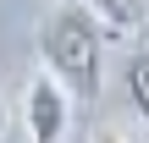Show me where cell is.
Returning a JSON list of instances; mask_svg holds the SVG:
<instances>
[{
  "mask_svg": "<svg viewBox=\"0 0 149 143\" xmlns=\"http://www.w3.org/2000/svg\"><path fill=\"white\" fill-rule=\"evenodd\" d=\"M33 44H39V66L72 94V105H94V99L105 94V44H111V39H105V28L88 17L83 0L55 6V11L39 22Z\"/></svg>",
  "mask_w": 149,
  "mask_h": 143,
  "instance_id": "1",
  "label": "cell"
},
{
  "mask_svg": "<svg viewBox=\"0 0 149 143\" xmlns=\"http://www.w3.org/2000/svg\"><path fill=\"white\" fill-rule=\"evenodd\" d=\"M72 94L39 66L33 77H28V94H22V132H28V143H66V132H72Z\"/></svg>",
  "mask_w": 149,
  "mask_h": 143,
  "instance_id": "2",
  "label": "cell"
},
{
  "mask_svg": "<svg viewBox=\"0 0 149 143\" xmlns=\"http://www.w3.org/2000/svg\"><path fill=\"white\" fill-rule=\"evenodd\" d=\"M88 17L105 28V39H133L149 22V0H83Z\"/></svg>",
  "mask_w": 149,
  "mask_h": 143,
  "instance_id": "3",
  "label": "cell"
},
{
  "mask_svg": "<svg viewBox=\"0 0 149 143\" xmlns=\"http://www.w3.org/2000/svg\"><path fill=\"white\" fill-rule=\"evenodd\" d=\"M122 83H127V99H133V110L144 116V127H149V44H138V50L127 55V66H122Z\"/></svg>",
  "mask_w": 149,
  "mask_h": 143,
  "instance_id": "4",
  "label": "cell"
},
{
  "mask_svg": "<svg viewBox=\"0 0 149 143\" xmlns=\"http://www.w3.org/2000/svg\"><path fill=\"white\" fill-rule=\"evenodd\" d=\"M94 143H133V138H127L122 127H100V132H94Z\"/></svg>",
  "mask_w": 149,
  "mask_h": 143,
  "instance_id": "5",
  "label": "cell"
},
{
  "mask_svg": "<svg viewBox=\"0 0 149 143\" xmlns=\"http://www.w3.org/2000/svg\"><path fill=\"white\" fill-rule=\"evenodd\" d=\"M0 143H6V99H0Z\"/></svg>",
  "mask_w": 149,
  "mask_h": 143,
  "instance_id": "6",
  "label": "cell"
}]
</instances>
